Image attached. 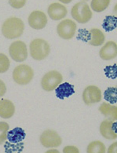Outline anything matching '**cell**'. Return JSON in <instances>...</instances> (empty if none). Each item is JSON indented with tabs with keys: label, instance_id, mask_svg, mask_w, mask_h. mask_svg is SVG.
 <instances>
[{
	"label": "cell",
	"instance_id": "cell-13",
	"mask_svg": "<svg viewBox=\"0 0 117 153\" xmlns=\"http://www.w3.org/2000/svg\"><path fill=\"white\" fill-rule=\"evenodd\" d=\"M48 13L52 19L58 20L66 16L67 10L66 7L63 4L58 3H54L48 7Z\"/></svg>",
	"mask_w": 117,
	"mask_h": 153
},
{
	"label": "cell",
	"instance_id": "cell-23",
	"mask_svg": "<svg viewBox=\"0 0 117 153\" xmlns=\"http://www.w3.org/2000/svg\"><path fill=\"white\" fill-rule=\"evenodd\" d=\"M10 66V62L8 58L5 54L0 53V73L7 71Z\"/></svg>",
	"mask_w": 117,
	"mask_h": 153
},
{
	"label": "cell",
	"instance_id": "cell-2",
	"mask_svg": "<svg viewBox=\"0 0 117 153\" xmlns=\"http://www.w3.org/2000/svg\"><path fill=\"white\" fill-rule=\"evenodd\" d=\"M30 53L34 59L41 60L44 59L49 55L50 48L48 42L43 39H35L31 42Z\"/></svg>",
	"mask_w": 117,
	"mask_h": 153
},
{
	"label": "cell",
	"instance_id": "cell-4",
	"mask_svg": "<svg viewBox=\"0 0 117 153\" xmlns=\"http://www.w3.org/2000/svg\"><path fill=\"white\" fill-rule=\"evenodd\" d=\"M33 69L25 64H21L14 68L13 73L14 81L18 84L25 85L31 82L34 76Z\"/></svg>",
	"mask_w": 117,
	"mask_h": 153
},
{
	"label": "cell",
	"instance_id": "cell-20",
	"mask_svg": "<svg viewBox=\"0 0 117 153\" xmlns=\"http://www.w3.org/2000/svg\"><path fill=\"white\" fill-rule=\"evenodd\" d=\"M110 0H92L90 6L92 9L97 12H101L108 7Z\"/></svg>",
	"mask_w": 117,
	"mask_h": 153
},
{
	"label": "cell",
	"instance_id": "cell-19",
	"mask_svg": "<svg viewBox=\"0 0 117 153\" xmlns=\"http://www.w3.org/2000/svg\"><path fill=\"white\" fill-rule=\"evenodd\" d=\"M102 26L106 32L112 31L116 27L117 17L114 16H106L103 21Z\"/></svg>",
	"mask_w": 117,
	"mask_h": 153
},
{
	"label": "cell",
	"instance_id": "cell-8",
	"mask_svg": "<svg viewBox=\"0 0 117 153\" xmlns=\"http://www.w3.org/2000/svg\"><path fill=\"white\" fill-rule=\"evenodd\" d=\"M40 140L41 144L46 148L57 147L62 143V139L59 134L54 130L48 129L41 135Z\"/></svg>",
	"mask_w": 117,
	"mask_h": 153
},
{
	"label": "cell",
	"instance_id": "cell-5",
	"mask_svg": "<svg viewBox=\"0 0 117 153\" xmlns=\"http://www.w3.org/2000/svg\"><path fill=\"white\" fill-rule=\"evenodd\" d=\"M63 80V76L59 72L52 70L47 73L43 77L41 85L45 90L50 91L56 88Z\"/></svg>",
	"mask_w": 117,
	"mask_h": 153
},
{
	"label": "cell",
	"instance_id": "cell-29",
	"mask_svg": "<svg viewBox=\"0 0 117 153\" xmlns=\"http://www.w3.org/2000/svg\"><path fill=\"white\" fill-rule=\"evenodd\" d=\"M82 1H87L89 0H81Z\"/></svg>",
	"mask_w": 117,
	"mask_h": 153
},
{
	"label": "cell",
	"instance_id": "cell-11",
	"mask_svg": "<svg viewBox=\"0 0 117 153\" xmlns=\"http://www.w3.org/2000/svg\"><path fill=\"white\" fill-rule=\"evenodd\" d=\"M108 119L103 121L101 123L100 130L101 135L109 140L115 139L117 137L116 122Z\"/></svg>",
	"mask_w": 117,
	"mask_h": 153
},
{
	"label": "cell",
	"instance_id": "cell-24",
	"mask_svg": "<svg viewBox=\"0 0 117 153\" xmlns=\"http://www.w3.org/2000/svg\"><path fill=\"white\" fill-rule=\"evenodd\" d=\"M106 76L109 78L115 79L117 77V65L114 64L113 65L106 66L104 69Z\"/></svg>",
	"mask_w": 117,
	"mask_h": 153
},
{
	"label": "cell",
	"instance_id": "cell-7",
	"mask_svg": "<svg viewBox=\"0 0 117 153\" xmlns=\"http://www.w3.org/2000/svg\"><path fill=\"white\" fill-rule=\"evenodd\" d=\"M9 53L12 58L16 62H22L27 57L28 52L25 44L17 40L13 42L9 48Z\"/></svg>",
	"mask_w": 117,
	"mask_h": 153
},
{
	"label": "cell",
	"instance_id": "cell-14",
	"mask_svg": "<svg viewBox=\"0 0 117 153\" xmlns=\"http://www.w3.org/2000/svg\"><path fill=\"white\" fill-rule=\"evenodd\" d=\"M88 38V42L90 45L98 46L104 43L105 36L104 33L97 28H93L89 31L86 30Z\"/></svg>",
	"mask_w": 117,
	"mask_h": 153
},
{
	"label": "cell",
	"instance_id": "cell-21",
	"mask_svg": "<svg viewBox=\"0 0 117 153\" xmlns=\"http://www.w3.org/2000/svg\"><path fill=\"white\" fill-rule=\"evenodd\" d=\"M104 99L110 104H113L117 102V88L108 87L104 92Z\"/></svg>",
	"mask_w": 117,
	"mask_h": 153
},
{
	"label": "cell",
	"instance_id": "cell-3",
	"mask_svg": "<svg viewBox=\"0 0 117 153\" xmlns=\"http://www.w3.org/2000/svg\"><path fill=\"white\" fill-rule=\"evenodd\" d=\"M71 13L72 18L80 24H85L88 22L92 16L88 4L83 1L75 4L71 9Z\"/></svg>",
	"mask_w": 117,
	"mask_h": 153
},
{
	"label": "cell",
	"instance_id": "cell-26",
	"mask_svg": "<svg viewBox=\"0 0 117 153\" xmlns=\"http://www.w3.org/2000/svg\"><path fill=\"white\" fill-rule=\"evenodd\" d=\"M10 6L16 9H19L23 7L26 2V0H8Z\"/></svg>",
	"mask_w": 117,
	"mask_h": 153
},
{
	"label": "cell",
	"instance_id": "cell-22",
	"mask_svg": "<svg viewBox=\"0 0 117 153\" xmlns=\"http://www.w3.org/2000/svg\"><path fill=\"white\" fill-rule=\"evenodd\" d=\"M105 147L104 144L99 141L91 143L87 148L88 153H104Z\"/></svg>",
	"mask_w": 117,
	"mask_h": 153
},
{
	"label": "cell",
	"instance_id": "cell-1",
	"mask_svg": "<svg viewBox=\"0 0 117 153\" xmlns=\"http://www.w3.org/2000/svg\"><path fill=\"white\" fill-rule=\"evenodd\" d=\"M25 26L22 20L16 17L7 19L3 23L2 32L6 38L13 39L20 37L23 33Z\"/></svg>",
	"mask_w": 117,
	"mask_h": 153
},
{
	"label": "cell",
	"instance_id": "cell-10",
	"mask_svg": "<svg viewBox=\"0 0 117 153\" xmlns=\"http://www.w3.org/2000/svg\"><path fill=\"white\" fill-rule=\"evenodd\" d=\"M28 21L30 26L36 30H40L44 28L48 22L45 14L40 10L32 12L29 16Z\"/></svg>",
	"mask_w": 117,
	"mask_h": 153
},
{
	"label": "cell",
	"instance_id": "cell-15",
	"mask_svg": "<svg viewBox=\"0 0 117 153\" xmlns=\"http://www.w3.org/2000/svg\"><path fill=\"white\" fill-rule=\"evenodd\" d=\"M15 111V107L10 100L3 99L0 101V117L8 119L11 117Z\"/></svg>",
	"mask_w": 117,
	"mask_h": 153
},
{
	"label": "cell",
	"instance_id": "cell-6",
	"mask_svg": "<svg viewBox=\"0 0 117 153\" xmlns=\"http://www.w3.org/2000/svg\"><path fill=\"white\" fill-rule=\"evenodd\" d=\"M76 29V23L72 20L66 19L62 21L58 25L57 30L60 37L68 40L74 37Z\"/></svg>",
	"mask_w": 117,
	"mask_h": 153
},
{
	"label": "cell",
	"instance_id": "cell-12",
	"mask_svg": "<svg viewBox=\"0 0 117 153\" xmlns=\"http://www.w3.org/2000/svg\"><path fill=\"white\" fill-rule=\"evenodd\" d=\"M99 55L100 58L104 60L114 59L117 55L116 43L113 41H108L100 49Z\"/></svg>",
	"mask_w": 117,
	"mask_h": 153
},
{
	"label": "cell",
	"instance_id": "cell-28",
	"mask_svg": "<svg viewBox=\"0 0 117 153\" xmlns=\"http://www.w3.org/2000/svg\"><path fill=\"white\" fill-rule=\"evenodd\" d=\"M61 2L65 4H69L71 2L72 0H58Z\"/></svg>",
	"mask_w": 117,
	"mask_h": 153
},
{
	"label": "cell",
	"instance_id": "cell-18",
	"mask_svg": "<svg viewBox=\"0 0 117 153\" xmlns=\"http://www.w3.org/2000/svg\"><path fill=\"white\" fill-rule=\"evenodd\" d=\"M100 111L109 120L114 121L117 119V108L106 102H104L99 108Z\"/></svg>",
	"mask_w": 117,
	"mask_h": 153
},
{
	"label": "cell",
	"instance_id": "cell-25",
	"mask_svg": "<svg viewBox=\"0 0 117 153\" xmlns=\"http://www.w3.org/2000/svg\"><path fill=\"white\" fill-rule=\"evenodd\" d=\"M9 129V126L7 123L0 122V144H2L6 140Z\"/></svg>",
	"mask_w": 117,
	"mask_h": 153
},
{
	"label": "cell",
	"instance_id": "cell-16",
	"mask_svg": "<svg viewBox=\"0 0 117 153\" xmlns=\"http://www.w3.org/2000/svg\"><path fill=\"white\" fill-rule=\"evenodd\" d=\"M26 135L22 128L16 127L7 132V138L11 143H18L25 139Z\"/></svg>",
	"mask_w": 117,
	"mask_h": 153
},
{
	"label": "cell",
	"instance_id": "cell-27",
	"mask_svg": "<svg viewBox=\"0 0 117 153\" xmlns=\"http://www.w3.org/2000/svg\"><path fill=\"white\" fill-rule=\"evenodd\" d=\"M6 91V87L4 82L0 79V97L4 94Z\"/></svg>",
	"mask_w": 117,
	"mask_h": 153
},
{
	"label": "cell",
	"instance_id": "cell-9",
	"mask_svg": "<svg viewBox=\"0 0 117 153\" xmlns=\"http://www.w3.org/2000/svg\"><path fill=\"white\" fill-rule=\"evenodd\" d=\"M82 97L86 104L90 105L101 101V92L100 89L97 86L90 85L84 89Z\"/></svg>",
	"mask_w": 117,
	"mask_h": 153
},
{
	"label": "cell",
	"instance_id": "cell-17",
	"mask_svg": "<svg viewBox=\"0 0 117 153\" xmlns=\"http://www.w3.org/2000/svg\"><path fill=\"white\" fill-rule=\"evenodd\" d=\"M55 91L57 97L61 100L68 98L75 93L74 85L67 82L60 84Z\"/></svg>",
	"mask_w": 117,
	"mask_h": 153
}]
</instances>
